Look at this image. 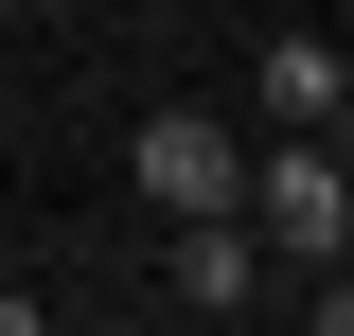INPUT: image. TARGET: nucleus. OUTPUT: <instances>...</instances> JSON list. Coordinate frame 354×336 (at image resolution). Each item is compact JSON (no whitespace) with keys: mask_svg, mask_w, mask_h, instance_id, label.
I'll use <instances>...</instances> for the list:
<instances>
[{"mask_svg":"<svg viewBox=\"0 0 354 336\" xmlns=\"http://www.w3.org/2000/svg\"><path fill=\"white\" fill-rule=\"evenodd\" d=\"M230 212H248V230H266V265L301 283V265H337V248H354V160H337L319 124H266V142H248V195H230Z\"/></svg>","mask_w":354,"mask_h":336,"instance_id":"f257e3e1","label":"nucleus"},{"mask_svg":"<svg viewBox=\"0 0 354 336\" xmlns=\"http://www.w3.org/2000/svg\"><path fill=\"white\" fill-rule=\"evenodd\" d=\"M124 177H142V212H160V230H177V212H230V195H248V124H213V106H160V124L124 142Z\"/></svg>","mask_w":354,"mask_h":336,"instance_id":"f03ea898","label":"nucleus"},{"mask_svg":"<svg viewBox=\"0 0 354 336\" xmlns=\"http://www.w3.org/2000/svg\"><path fill=\"white\" fill-rule=\"evenodd\" d=\"M266 283H283V265H266L248 212H177V301H195V319H248Z\"/></svg>","mask_w":354,"mask_h":336,"instance_id":"7ed1b4c3","label":"nucleus"},{"mask_svg":"<svg viewBox=\"0 0 354 336\" xmlns=\"http://www.w3.org/2000/svg\"><path fill=\"white\" fill-rule=\"evenodd\" d=\"M337 88H354L337 36H266L248 53V124H337Z\"/></svg>","mask_w":354,"mask_h":336,"instance_id":"20e7f679","label":"nucleus"},{"mask_svg":"<svg viewBox=\"0 0 354 336\" xmlns=\"http://www.w3.org/2000/svg\"><path fill=\"white\" fill-rule=\"evenodd\" d=\"M301 301H319V319L354 336V248H337V265H301Z\"/></svg>","mask_w":354,"mask_h":336,"instance_id":"39448f33","label":"nucleus"},{"mask_svg":"<svg viewBox=\"0 0 354 336\" xmlns=\"http://www.w3.org/2000/svg\"><path fill=\"white\" fill-rule=\"evenodd\" d=\"M319 142H337V160H354V88H337V124H319Z\"/></svg>","mask_w":354,"mask_h":336,"instance_id":"423d86ee","label":"nucleus"},{"mask_svg":"<svg viewBox=\"0 0 354 336\" xmlns=\"http://www.w3.org/2000/svg\"><path fill=\"white\" fill-rule=\"evenodd\" d=\"M337 53H354V36H337Z\"/></svg>","mask_w":354,"mask_h":336,"instance_id":"0eeeda50","label":"nucleus"}]
</instances>
